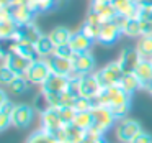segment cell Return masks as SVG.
I'll use <instances>...</instances> for the list:
<instances>
[{
  "mask_svg": "<svg viewBox=\"0 0 152 143\" xmlns=\"http://www.w3.org/2000/svg\"><path fill=\"white\" fill-rule=\"evenodd\" d=\"M95 105H103V107H118L124 104H131V96L121 89V86H113V87H105L102 92L93 99Z\"/></svg>",
  "mask_w": 152,
  "mask_h": 143,
  "instance_id": "1",
  "label": "cell"
},
{
  "mask_svg": "<svg viewBox=\"0 0 152 143\" xmlns=\"http://www.w3.org/2000/svg\"><path fill=\"white\" fill-rule=\"evenodd\" d=\"M92 115H93V125L92 128L96 130L98 133H103L108 128H111L116 122L115 113L111 112L110 107H103V105H93L92 109Z\"/></svg>",
  "mask_w": 152,
  "mask_h": 143,
  "instance_id": "2",
  "label": "cell"
},
{
  "mask_svg": "<svg viewBox=\"0 0 152 143\" xmlns=\"http://www.w3.org/2000/svg\"><path fill=\"white\" fill-rule=\"evenodd\" d=\"M51 74H53V71H51V67H49L48 59H46V58H41V59L33 61V63H31V66H30V69L26 71L25 77H26L30 82L43 86Z\"/></svg>",
  "mask_w": 152,
  "mask_h": 143,
  "instance_id": "3",
  "label": "cell"
},
{
  "mask_svg": "<svg viewBox=\"0 0 152 143\" xmlns=\"http://www.w3.org/2000/svg\"><path fill=\"white\" fill-rule=\"evenodd\" d=\"M96 76H98V79H100V84H102L103 89H105V87L119 86L124 73H123V69H121L118 61H115V63H110L108 66H105L103 69H100L98 73H96Z\"/></svg>",
  "mask_w": 152,
  "mask_h": 143,
  "instance_id": "4",
  "label": "cell"
},
{
  "mask_svg": "<svg viewBox=\"0 0 152 143\" xmlns=\"http://www.w3.org/2000/svg\"><path fill=\"white\" fill-rule=\"evenodd\" d=\"M141 132H142L141 123L134 119H123L116 125V138L121 143H131Z\"/></svg>",
  "mask_w": 152,
  "mask_h": 143,
  "instance_id": "5",
  "label": "cell"
},
{
  "mask_svg": "<svg viewBox=\"0 0 152 143\" xmlns=\"http://www.w3.org/2000/svg\"><path fill=\"white\" fill-rule=\"evenodd\" d=\"M41 125H43L44 132L51 133L54 136L59 135V132L64 128L62 120H61V115H59V109L49 107L44 112H41Z\"/></svg>",
  "mask_w": 152,
  "mask_h": 143,
  "instance_id": "6",
  "label": "cell"
},
{
  "mask_svg": "<svg viewBox=\"0 0 152 143\" xmlns=\"http://www.w3.org/2000/svg\"><path fill=\"white\" fill-rule=\"evenodd\" d=\"M20 25L13 20L10 8H0V38L2 40H13L18 33Z\"/></svg>",
  "mask_w": 152,
  "mask_h": 143,
  "instance_id": "7",
  "label": "cell"
},
{
  "mask_svg": "<svg viewBox=\"0 0 152 143\" xmlns=\"http://www.w3.org/2000/svg\"><path fill=\"white\" fill-rule=\"evenodd\" d=\"M141 61H142V58L139 54L137 48H124L118 58V63H119V66H121L124 74L136 73V69H137Z\"/></svg>",
  "mask_w": 152,
  "mask_h": 143,
  "instance_id": "8",
  "label": "cell"
},
{
  "mask_svg": "<svg viewBox=\"0 0 152 143\" xmlns=\"http://www.w3.org/2000/svg\"><path fill=\"white\" fill-rule=\"evenodd\" d=\"M103 90V86L100 84V79L96 74H87L80 77V97L87 99H96L100 92Z\"/></svg>",
  "mask_w": 152,
  "mask_h": 143,
  "instance_id": "9",
  "label": "cell"
},
{
  "mask_svg": "<svg viewBox=\"0 0 152 143\" xmlns=\"http://www.w3.org/2000/svg\"><path fill=\"white\" fill-rule=\"evenodd\" d=\"M121 35H123L121 27H119L115 20L103 21L102 30H100V36H98V43L105 44V46H111L113 43H116V40H118Z\"/></svg>",
  "mask_w": 152,
  "mask_h": 143,
  "instance_id": "10",
  "label": "cell"
},
{
  "mask_svg": "<svg viewBox=\"0 0 152 143\" xmlns=\"http://www.w3.org/2000/svg\"><path fill=\"white\" fill-rule=\"evenodd\" d=\"M72 64H74V73L79 76H87L92 74L93 66H95V59H93L92 53H74L72 56Z\"/></svg>",
  "mask_w": 152,
  "mask_h": 143,
  "instance_id": "11",
  "label": "cell"
},
{
  "mask_svg": "<svg viewBox=\"0 0 152 143\" xmlns=\"http://www.w3.org/2000/svg\"><path fill=\"white\" fill-rule=\"evenodd\" d=\"M33 117H34V112L30 105H26V104L15 105L13 115H12V125H15L17 128H26L33 122Z\"/></svg>",
  "mask_w": 152,
  "mask_h": 143,
  "instance_id": "12",
  "label": "cell"
},
{
  "mask_svg": "<svg viewBox=\"0 0 152 143\" xmlns=\"http://www.w3.org/2000/svg\"><path fill=\"white\" fill-rule=\"evenodd\" d=\"M70 79L67 76H59V74H51L48 81L41 86V92H51V94H62L69 89Z\"/></svg>",
  "mask_w": 152,
  "mask_h": 143,
  "instance_id": "13",
  "label": "cell"
},
{
  "mask_svg": "<svg viewBox=\"0 0 152 143\" xmlns=\"http://www.w3.org/2000/svg\"><path fill=\"white\" fill-rule=\"evenodd\" d=\"M12 53H18L21 56H25L26 59L30 61H38L41 59V56L38 54V50H36V44L30 43V41H25V40H18V41H12L10 44V50Z\"/></svg>",
  "mask_w": 152,
  "mask_h": 143,
  "instance_id": "14",
  "label": "cell"
},
{
  "mask_svg": "<svg viewBox=\"0 0 152 143\" xmlns=\"http://www.w3.org/2000/svg\"><path fill=\"white\" fill-rule=\"evenodd\" d=\"M49 67L53 71V74H59V76H67L70 77L74 73V64L72 59H67V58H59V56H49L46 58Z\"/></svg>",
  "mask_w": 152,
  "mask_h": 143,
  "instance_id": "15",
  "label": "cell"
},
{
  "mask_svg": "<svg viewBox=\"0 0 152 143\" xmlns=\"http://www.w3.org/2000/svg\"><path fill=\"white\" fill-rule=\"evenodd\" d=\"M56 138L59 140V143H83V138H85V130L79 128V127H75L72 123V125L64 127Z\"/></svg>",
  "mask_w": 152,
  "mask_h": 143,
  "instance_id": "16",
  "label": "cell"
},
{
  "mask_svg": "<svg viewBox=\"0 0 152 143\" xmlns=\"http://www.w3.org/2000/svg\"><path fill=\"white\" fill-rule=\"evenodd\" d=\"M12 17L17 21L18 25H30L34 23V17H36V12L30 7V5H15V7L10 8Z\"/></svg>",
  "mask_w": 152,
  "mask_h": 143,
  "instance_id": "17",
  "label": "cell"
},
{
  "mask_svg": "<svg viewBox=\"0 0 152 143\" xmlns=\"http://www.w3.org/2000/svg\"><path fill=\"white\" fill-rule=\"evenodd\" d=\"M115 21L121 27L123 35L129 38H136V36H141V23H139V18H126V17H118L115 18Z\"/></svg>",
  "mask_w": 152,
  "mask_h": 143,
  "instance_id": "18",
  "label": "cell"
},
{
  "mask_svg": "<svg viewBox=\"0 0 152 143\" xmlns=\"http://www.w3.org/2000/svg\"><path fill=\"white\" fill-rule=\"evenodd\" d=\"M41 36H43V33H41V30L38 28V25L36 23H30V25H21V27L18 28L17 36H15L12 41L25 40V41H30V43L36 44L38 41L41 40Z\"/></svg>",
  "mask_w": 152,
  "mask_h": 143,
  "instance_id": "19",
  "label": "cell"
},
{
  "mask_svg": "<svg viewBox=\"0 0 152 143\" xmlns=\"http://www.w3.org/2000/svg\"><path fill=\"white\" fill-rule=\"evenodd\" d=\"M93 44V40H90L87 35H83L82 31H72V36H70L69 46L72 48L74 53H88L90 48Z\"/></svg>",
  "mask_w": 152,
  "mask_h": 143,
  "instance_id": "20",
  "label": "cell"
},
{
  "mask_svg": "<svg viewBox=\"0 0 152 143\" xmlns=\"http://www.w3.org/2000/svg\"><path fill=\"white\" fill-rule=\"evenodd\" d=\"M8 53H10L8 54V67L13 69L15 74H18V76H25L33 61L26 59L25 56H21L18 53H12V51H8Z\"/></svg>",
  "mask_w": 152,
  "mask_h": 143,
  "instance_id": "21",
  "label": "cell"
},
{
  "mask_svg": "<svg viewBox=\"0 0 152 143\" xmlns=\"http://www.w3.org/2000/svg\"><path fill=\"white\" fill-rule=\"evenodd\" d=\"M90 10H95L100 17L103 18V21H111L118 17V12H116L115 5L113 4H103L98 0H93L92 2V8Z\"/></svg>",
  "mask_w": 152,
  "mask_h": 143,
  "instance_id": "22",
  "label": "cell"
},
{
  "mask_svg": "<svg viewBox=\"0 0 152 143\" xmlns=\"http://www.w3.org/2000/svg\"><path fill=\"white\" fill-rule=\"evenodd\" d=\"M115 8L118 12V15L121 17H126V18H137V12H139V7L136 2H129V0H115Z\"/></svg>",
  "mask_w": 152,
  "mask_h": 143,
  "instance_id": "23",
  "label": "cell"
},
{
  "mask_svg": "<svg viewBox=\"0 0 152 143\" xmlns=\"http://www.w3.org/2000/svg\"><path fill=\"white\" fill-rule=\"evenodd\" d=\"M134 74L139 77L142 87L145 89V87L152 82V63L149 59H142L141 63H139V66H137V69H136Z\"/></svg>",
  "mask_w": 152,
  "mask_h": 143,
  "instance_id": "24",
  "label": "cell"
},
{
  "mask_svg": "<svg viewBox=\"0 0 152 143\" xmlns=\"http://www.w3.org/2000/svg\"><path fill=\"white\" fill-rule=\"evenodd\" d=\"M72 31L66 27H56L49 31V38L53 40L54 46H61V44H67L70 41Z\"/></svg>",
  "mask_w": 152,
  "mask_h": 143,
  "instance_id": "25",
  "label": "cell"
},
{
  "mask_svg": "<svg viewBox=\"0 0 152 143\" xmlns=\"http://www.w3.org/2000/svg\"><path fill=\"white\" fill-rule=\"evenodd\" d=\"M119 86H121V89L124 90V92H128L129 96H132L137 89H141L142 84H141V81H139V77L132 73V74H124L121 82H119Z\"/></svg>",
  "mask_w": 152,
  "mask_h": 143,
  "instance_id": "26",
  "label": "cell"
},
{
  "mask_svg": "<svg viewBox=\"0 0 152 143\" xmlns=\"http://www.w3.org/2000/svg\"><path fill=\"white\" fill-rule=\"evenodd\" d=\"M54 48H56V46H54L53 40L49 38V35H43V36H41V40L36 43L38 54H39L41 58H49V56H53Z\"/></svg>",
  "mask_w": 152,
  "mask_h": 143,
  "instance_id": "27",
  "label": "cell"
},
{
  "mask_svg": "<svg viewBox=\"0 0 152 143\" xmlns=\"http://www.w3.org/2000/svg\"><path fill=\"white\" fill-rule=\"evenodd\" d=\"M142 59H152V36H141L136 44Z\"/></svg>",
  "mask_w": 152,
  "mask_h": 143,
  "instance_id": "28",
  "label": "cell"
},
{
  "mask_svg": "<svg viewBox=\"0 0 152 143\" xmlns=\"http://www.w3.org/2000/svg\"><path fill=\"white\" fill-rule=\"evenodd\" d=\"M57 4H59V0H30V2H28V5H30L36 13H43V12L53 10Z\"/></svg>",
  "mask_w": 152,
  "mask_h": 143,
  "instance_id": "29",
  "label": "cell"
},
{
  "mask_svg": "<svg viewBox=\"0 0 152 143\" xmlns=\"http://www.w3.org/2000/svg\"><path fill=\"white\" fill-rule=\"evenodd\" d=\"M26 143H59V140L54 135H51V133L44 132V130L41 128V130H38V132L31 133Z\"/></svg>",
  "mask_w": 152,
  "mask_h": 143,
  "instance_id": "30",
  "label": "cell"
},
{
  "mask_svg": "<svg viewBox=\"0 0 152 143\" xmlns=\"http://www.w3.org/2000/svg\"><path fill=\"white\" fill-rule=\"evenodd\" d=\"M74 125L79 127L82 130H90L93 125V115H92V110L90 112H77L75 120H74Z\"/></svg>",
  "mask_w": 152,
  "mask_h": 143,
  "instance_id": "31",
  "label": "cell"
},
{
  "mask_svg": "<svg viewBox=\"0 0 152 143\" xmlns=\"http://www.w3.org/2000/svg\"><path fill=\"white\" fill-rule=\"evenodd\" d=\"M59 115H61V120H62V125L67 127V125H72L74 123L75 115H77V110L74 109V107H61Z\"/></svg>",
  "mask_w": 152,
  "mask_h": 143,
  "instance_id": "32",
  "label": "cell"
},
{
  "mask_svg": "<svg viewBox=\"0 0 152 143\" xmlns=\"http://www.w3.org/2000/svg\"><path fill=\"white\" fill-rule=\"evenodd\" d=\"M28 82H30V81H28L25 76H18L13 82L8 84V89H10L13 94H23L25 90L28 89Z\"/></svg>",
  "mask_w": 152,
  "mask_h": 143,
  "instance_id": "33",
  "label": "cell"
},
{
  "mask_svg": "<svg viewBox=\"0 0 152 143\" xmlns=\"http://www.w3.org/2000/svg\"><path fill=\"white\" fill-rule=\"evenodd\" d=\"M100 30H102V25H100V27L98 25H90V23H87V21H83L82 28H80V31H82L83 35H87V36L93 41H98Z\"/></svg>",
  "mask_w": 152,
  "mask_h": 143,
  "instance_id": "34",
  "label": "cell"
},
{
  "mask_svg": "<svg viewBox=\"0 0 152 143\" xmlns=\"http://www.w3.org/2000/svg\"><path fill=\"white\" fill-rule=\"evenodd\" d=\"M93 105H95V104H93L92 99H87V97H79L74 109H75L77 112H90V110L93 109Z\"/></svg>",
  "mask_w": 152,
  "mask_h": 143,
  "instance_id": "35",
  "label": "cell"
},
{
  "mask_svg": "<svg viewBox=\"0 0 152 143\" xmlns=\"http://www.w3.org/2000/svg\"><path fill=\"white\" fill-rule=\"evenodd\" d=\"M53 56H59V58H67V59H72L74 51H72V48L69 46V43H67V44H61V46H56V48H54Z\"/></svg>",
  "mask_w": 152,
  "mask_h": 143,
  "instance_id": "36",
  "label": "cell"
},
{
  "mask_svg": "<svg viewBox=\"0 0 152 143\" xmlns=\"http://www.w3.org/2000/svg\"><path fill=\"white\" fill-rule=\"evenodd\" d=\"M17 77H18V74H15V71L10 69V67H2V69H0V81H2L5 86L13 82Z\"/></svg>",
  "mask_w": 152,
  "mask_h": 143,
  "instance_id": "37",
  "label": "cell"
},
{
  "mask_svg": "<svg viewBox=\"0 0 152 143\" xmlns=\"http://www.w3.org/2000/svg\"><path fill=\"white\" fill-rule=\"evenodd\" d=\"M79 97L74 96L72 92H69V90H66V92L61 94V107H75V102ZM59 107V109H61Z\"/></svg>",
  "mask_w": 152,
  "mask_h": 143,
  "instance_id": "38",
  "label": "cell"
},
{
  "mask_svg": "<svg viewBox=\"0 0 152 143\" xmlns=\"http://www.w3.org/2000/svg\"><path fill=\"white\" fill-rule=\"evenodd\" d=\"M129 107H131V104H124V105H118V107H113L111 112L115 113L116 119H126V115H128L129 112Z\"/></svg>",
  "mask_w": 152,
  "mask_h": 143,
  "instance_id": "39",
  "label": "cell"
},
{
  "mask_svg": "<svg viewBox=\"0 0 152 143\" xmlns=\"http://www.w3.org/2000/svg\"><path fill=\"white\" fill-rule=\"evenodd\" d=\"M85 21H87V23H90V25H98V27H100V25H103V18L100 17L95 10H90L88 13H87Z\"/></svg>",
  "mask_w": 152,
  "mask_h": 143,
  "instance_id": "40",
  "label": "cell"
},
{
  "mask_svg": "<svg viewBox=\"0 0 152 143\" xmlns=\"http://www.w3.org/2000/svg\"><path fill=\"white\" fill-rule=\"evenodd\" d=\"M141 36H152V20H139Z\"/></svg>",
  "mask_w": 152,
  "mask_h": 143,
  "instance_id": "41",
  "label": "cell"
},
{
  "mask_svg": "<svg viewBox=\"0 0 152 143\" xmlns=\"http://www.w3.org/2000/svg\"><path fill=\"white\" fill-rule=\"evenodd\" d=\"M131 143H152V135H151V133H147V132H144V130H142V132L139 133V135L136 136V138L132 140Z\"/></svg>",
  "mask_w": 152,
  "mask_h": 143,
  "instance_id": "42",
  "label": "cell"
},
{
  "mask_svg": "<svg viewBox=\"0 0 152 143\" xmlns=\"http://www.w3.org/2000/svg\"><path fill=\"white\" fill-rule=\"evenodd\" d=\"M137 7H144V8H152V0H137L136 2Z\"/></svg>",
  "mask_w": 152,
  "mask_h": 143,
  "instance_id": "43",
  "label": "cell"
},
{
  "mask_svg": "<svg viewBox=\"0 0 152 143\" xmlns=\"http://www.w3.org/2000/svg\"><path fill=\"white\" fill-rule=\"evenodd\" d=\"M98 2H103V4H115V0H98Z\"/></svg>",
  "mask_w": 152,
  "mask_h": 143,
  "instance_id": "44",
  "label": "cell"
},
{
  "mask_svg": "<svg viewBox=\"0 0 152 143\" xmlns=\"http://www.w3.org/2000/svg\"><path fill=\"white\" fill-rule=\"evenodd\" d=\"M145 89H147V90H149V92H151V94H152V82H151V84H149V86H147V87H145Z\"/></svg>",
  "mask_w": 152,
  "mask_h": 143,
  "instance_id": "45",
  "label": "cell"
},
{
  "mask_svg": "<svg viewBox=\"0 0 152 143\" xmlns=\"http://www.w3.org/2000/svg\"><path fill=\"white\" fill-rule=\"evenodd\" d=\"M95 143H106V142H105V140L102 138V140H98V142H95Z\"/></svg>",
  "mask_w": 152,
  "mask_h": 143,
  "instance_id": "46",
  "label": "cell"
},
{
  "mask_svg": "<svg viewBox=\"0 0 152 143\" xmlns=\"http://www.w3.org/2000/svg\"><path fill=\"white\" fill-rule=\"evenodd\" d=\"M129 2H137V0H129Z\"/></svg>",
  "mask_w": 152,
  "mask_h": 143,
  "instance_id": "47",
  "label": "cell"
},
{
  "mask_svg": "<svg viewBox=\"0 0 152 143\" xmlns=\"http://www.w3.org/2000/svg\"><path fill=\"white\" fill-rule=\"evenodd\" d=\"M151 63H152V59H151Z\"/></svg>",
  "mask_w": 152,
  "mask_h": 143,
  "instance_id": "48",
  "label": "cell"
}]
</instances>
